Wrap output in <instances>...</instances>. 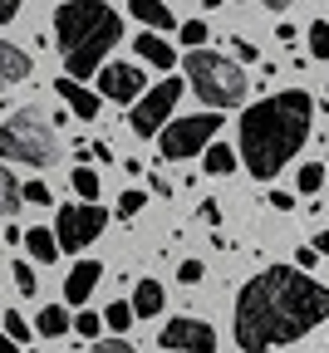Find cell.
<instances>
[{
  "instance_id": "obj_1",
  "label": "cell",
  "mask_w": 329,
  "mask_h": 353,
  "mask_svg": "<svg viewBox=\"0 0 329 353\" xmlns=\"http://www.w3.org/2000/svg\"><path fill=\"white\" fill-rule=\"evenodd\" d=\"M324 319H329V285H319L310 270H295V265H270L241 285L231 329L246 353H270L305 339Z\"/></svg>"
},
{
  "instance_id": "obj_2",
  "label": "cell",
  "mask_w": 329,
  "mask_h": 353,
  "mask_svg": "<svg viewBox=\"0 0 329 353\" xmlns=\"http://www.w3.org/2000/svg\"><path fill=\"white\" fill-rule=\"evenodd\" d=\"M314 128V103L305 88H285V94H270L261 103H251L241 113V162L256 182H270V176L285 167L305 138Z\"/></svg>"
},
{
  "instance_id": "obj_3",
  "label": "cell",
  "mask_w": 329,
  "mask_h": 353,
  "mask_svg": "<svg viewBox=\"0 0 329 353\" xmlns=\"http://www.w3.org/2000/svg\"><path fill=\"white\" fill-rule=\"evenodd\" d=\"M118 34H123V20H118L113 6H104V0H64V6L55 10L59 54H64L69 79H79V83L104 69V59L118 44Z\"/></svg>"
},
{
  "instance_id": "obj_4",
  "label": "cell",
  "mask_w": 329,
  "mask_h": 353,
  "mask_svg": "<svg viewBox=\"0 0 329 353\" xmlns=\"http://www.w3.org/2000/svg\"><path fill=\"white\" fill-rule=\"evenodd\" d=\"M0 157L25 162V167H55L59 162V132L50 118H39V108H20L0 123Z\"/></svg>"
},
{
  "instance_id": "obj_5",
  "label": "cell",
  "mask_w": 329,
  "mask_h": 353,
  "mask_svg": "<svg viewBox=\"0 0 329 353\" xmlns=\"http://www.w3.org/2000/svg\"><path fill=\"white\" fill-rule=\"evenodd\" d=\"M182 69H187V83L197 88V99L207 108H236L246 99V74L236 69V59H226V54L192 50Z\"/></svg>"
},
{
  "instance_id": "obj_6",
  "label": "cell",
  "mask_w": 329,
  "mask_h": 353,
  "mask_svg": "<svg viewBox=\"0 0 329 353\" xmlns=\"http://www.w3.org/2000/svg\"><path fill=\"white\" fill-rule=\"evenodd\" d=\"M216 132H221V113H216V108H212V113H192V118L167 123V128L158 132V148H162V157L182 162V157L207 152V148L216 143Z\"/></svg>"
},
{
  "instance_id": "obj_7",
  "label": "cell",
  "mask_w": 329,
  "mask_h": 353,
  "mask_svg": "<svg viewBox=\"0 0 329 353\" xmlns=\"http://www.w3.org/2000/svg\"><path fill=\"white\" fill-rule=\"evenodd\" d=\"M104 226H109V211L99 201H69L55 216V241H59V250L79 255L84 245H93V241L104 236Z\"/></svg>"
},
{
  "instance_id": "obj_8",
  "label": "cell",
  "mask_w": 329,
  "mask_h": 353,
  "mask_svg": "<svg viewBox=\"0 0 329 353\" xmlns=\"http://www.w3.org/2000/svg\"><path fill=\"white\" fill-rule=\"evenodd\" d=\"M177 99H182V79H172V74L158 79L153 88H143V99H138L133 113H128L138 138H158V132L167 128V118H172V108H177Z\"/></svg>"
},
{
  "instance_id": "obj_9",
  "label": "cell",
  "mask_w": 329,
  "mask_h": 353,
  "mask_svg": "<svg viewBox=\"0 0 329 353\" xmlns=\"http://www.w3.org/2000/svg\"><path fill=\"white\" fill-rule=\"evenodd\" d=\"M158 343L172 348V353H212V348H216V334H212V324L197 319V314H177V319L162 324Z\"/></svg>"
},
{
  "instance_id": "obj_10",
  "label": "cell",
  "mask_w": 329,
  "mask_h": 353,
  "mask_svg": "<svg viewBox=\"0 0 329 353\" xmlns=\"http://www.w3.org/2000/svg\"><path fill=\"white\" fill-rule=\"evenodd\" d=\"M99 99L138 103V99H143V69H138V64H104L99 69Z\"/></svg>"
},
{
  "instance_id": "obj_11",
  "label": "cell",
  "mask_w": 329,
  "mask_h": 353,
  "mask_svg": "<svg viewBox=\"0 0 329 353\" xmlns=\"http://www.w3.org/2000/svg\"><path fill=\"white\" fill-rule=\"evenodd\" d=\"M99 280H104V265L99 260H79L64 275V304H84L93 290H99Z\"/></svg>"
},
{
  "instance_id": "obj_12",
  "label": "cell",
  "mask_w": 329,
  "mask_h": 353,
  "mask_svg": "<svg viewBox=\"0 0 329 353\" xmlns=\"http://www.w3.org/2000/svg\"><path fill=\"white\" fill-rule=\"evenodd\" d=\"M55 94H59V99H64V103H69V108L84 118V123H93V118H99V108H104V99L93 94V88H84L79 79H69V74L55 83Z\"/></svg>"
},
{
  "instance_id": "obj_13",
  "label": "cell",
  "mask_w": 329,
  "mask_h": 353,
  "mask_svg": "<svg viewBox=\"0 0 329 353\" xmlns=\"http://www.w3.org/2000/svg\"><path fill=\"white\" fill-rule=\"evenodd\" d=\"M30 54L20 50V44H10V39H0V88H10V83H25L30 79Z\"/></svg>"
},
{
  "instance_id": "obj_14",
  "label": "cell",
  "mask_w": 329,
  "mask_h": 353,
  "mask_svg": "<svg viewBox=\"0 0 329 353\" xmlns=\"http://www.w3.org/2000/svg\"><path fill=\"white\" fill-rule=\"evenodd\" d=\"M162 304H167V290L158 280H138V290H133V319H158Z\"/></svg>"
},
{
  "instance_id": "obj_15",
  "label": "cell",
  "mask_w": 329,
  "mask_h": 353,
  "mask_svg": "<svg viewBox=\"0 0 329 353\" xmlns=\"http://www.w3.org/2000/svg\"><path fill=\"white\" fill-rule=\"evenodd\" d=\"M133 50H138V59L143 64H158V69H177V50L162 39V34H138L133 39Z\"/></svg>"
},
{
  "instance_id": "obj_16",
  "label": "cell",
  "mask_w": 329,
  "mask_h": 353,
  "mask_svg": "<svg viewBox=\"0 0 329 353\" xmlns=\"http://www.w3.org/2000/svg\"><path fill=\"white\" fill-rule=\"evenodd\" d=\"M25 250H30L35 265H55L59 260V241H55V231H44V226H30L25 231Z\"/></svg>"
},
{
  "instance_id": "obj_17",
  "label": "cell",
  "mask_w": 329,
  "mask_h": 353,
  "mask_svg": "<svg viewBox=\"0 0 329 353\" xmlns=\"http://www.w3.org/2000/svg\"><path fill=\"white\" fill-rule=\"evenodd\" d=\"M128 10L143 20L148 30H177V20H172V10L162 6V0H128Z\"/></svg>"
},
{
  "instance_id": "obj_18",
  "label": "cell",
  "mask_w": 329,
  "mask_h": 353,
  "mask_svg": "<svg viewBox=\"0 0 329 353\" xmlns=\"http://www.w3.org/2000/svg\"><path fill=\"white\" fill-rule=\"evenodd\" d=\"M35 329H39L44 339H59V334L74 329V319H69V309H64V304H44V309H39V319H35Z\"/></svg>"
},
{
  "instance_id": "obj_19",
  "label": "cell",
  "mask_w": 329,
  "mask_h": 353,
  "mask_svg": "<svg viewBox=\"0 0 329 353\" xmlns=\"http://www.w3.org/2000/svg\"><path fill=\"white\" fill-rule=\"evenodd\" d=\"M202 167H207L212 176H226V172H236V152H231L226 143H212V148L202 152Z\"/></svg>"
},
{
  "instance_id": "obj_20",
  "label": "cell",
  "mask_w": 329,
  "mask_h": 353,
  "mask_svg": "<svg viewBox=\"0 0 329 353\" xmlns=\"http://www.w3.org/2000/svg\"><path fill=\"white\" fill-rule=\"evenodd\" d=\"M25 206V196H20V182H15V176L6 172V167H0V216H15Z\"/></svg>"
},
{
  "instance_id": "obj_21",
  "label": "cell",
  "mask_w": 329,
  "mask_h": 353,
  "mask_svg": "<svg viewBox=\"0 0 329 353\" xmlns=\"http://www.w3.org/2000/svg\"><path fill=\"white\" fill-rule=\"evenodd\" d=\"M104 324H109L113 334H128V329L138 324V319H133V304H128V299H113V304L104 309Z\"/></svg>"
},
{
  "instance_id": "obj_22",
  "label": "cell",
  "mask_w": 329,
  "mask_h": 353,
  "mask_svg": "<svg viewBox=\"0 0 329 353\" xmlns=\"http://www.w3.org/2000/svg\"><path fill=\"white\" fill-rule=\"evenodd\" d=\"M74 196H79V201H93V196H99V172H93V167H74Z\"/></svg>"
},
{
  "instance_id": "obj_23",
  "label": "cell",
  "mask_w": 329,
  "mask_h": 353,
  "mask_svg": "<svg viewBox=\"0 0 329 353\" xmlns=\"http://www.w3.org/2000/svg\"><path fill=\"white\" fill-rule=\"evenodd\" d=\"M295 187H300L305 196H319V187H324V167H319V162H305L300 176H295Z\"/></svg>"
},
{
  "instance_id": "obj_24",
  "label": "cell",
  "mask_w": 329,
  "mask_h": 353,
  "mask_svg": "<svg viewBox=\"0 0 329 353\" xmlns=\"http://www.w3.org/2000/svg\"><path fill=\"white\" fill-rule=\"evenodd\" d=\"M305 30H310V34H305V39H310V54H314V59H329V20H314V25H305Z\"/></svg>"
},
{
  "instance_id": "obj_25",
  "label": "cell",
  "mask_w": 329,
  "mask_h": 353,
  "mask_svg": "<svg viewBox=\"0 0 329 353\" xmlns=\"http://www.w3.org/2000/svg\"><path fill=\"white\" fill-rule=\"evenodd\" d=\"M0 329H6L15 343H30V334H35V324L25 319V314H15V309H10V314H6V324H0Z\"/></svg>"
},
{
  "instance_id": "obj_26",
  "label": "cell",
  "mask_w": 329,
  "mask_h": 353,
  "mask_svg": "<svg viewBox=\"0 0 329 353\" xmlns=\"http://www.w3.org/2000/svg\"><path fill=\"white\" fill-rule=\"evenodd\" d=\"M177 34H182V44H187V50H207V25H202V20H187Z\"/></svg>"
},
{
  "instance_id": "obj_27",
  "label": "cell",
  "mask_w": 329,
  "mask_h": 353,
  "mask_svg": "<svg viewBox=\"0 0 329 353\" xmlns=\"http://www.w3.org/2000/svg\"><path fill=\"white\" fill-rule=\"evenodd\" d=\"M15 290H20V294H35V290H39L35 265H30V260H15Z\"/></svg>"
},
{
  "instance_id": "obj_28",
  "label": "cell",
  "mask_w": 329,
  "mask_h": 353,
  "mask_svg": "<svg viewBox=\"0 0 329 353\" xmlns=\"http://www.w3.org/2000/svg\"><path fill=\"white\" fill-rule=\"evenodd\" d=\"M20 196L30 201V206H50L55 196H50V187H44V182H20Z\"/></svg>"
},
{
  "instance_id": "obj_29",
  "label": "cell",
  "mask_w": 329,
  "mask_h": 353,
  "mask_svg": "<svg viewBox=\"0 0 329 353\" xmlns=\"http://www.w3.org/2000/svg\"><path fill=\"white\" fill-rule=\"evenodd\" d=\"M74 329H79L84 339H93V334L104 329V314H93V309H79V319H74Z\"/></svg>"
},
{
  "instance_id": "obj_30",
  "label": "cell",
  "mask_w": 329,
  "mask_h": 353,
  "mask_svg": "<svg viewBox=\"0 0 329 353\" xmlns=\"http://www.w3.org/2000/svg\"><path fill=\"white\" fill-rule=\"evenodd\" d=\"M143 201H148L143 192H123V196H118V216H123V221L138 216V211H143Z\"/></svg>"
},
{
  "instance_id": "obj_31",
  "label": "cell",
  "mask_w": 329,
  "mask_h": 353,
  "mask_svg": "<svg viewBox=\"0 0 329 353\" xmlns=\"http://www.w3.org/2000/svg\"><path fill=\"white\" fill-rule=\"evenodd\" d=\"M177 280H182V285H197V280H202V260H182V265H177Z\"/></svg>"
},
{
  "instance_id": "obj_32",
  "label": "cell",
  "mask_w": 329,
  "mask_h": 353,
  "mask_svg": "<svg viewBox=\"0 0 329 353\" xmlns=\"http://www.w3.org/2000/svg\"><path fill=\"white\" fill-rule=\"evenodd\" d=\"M93 353H133L123 339H99V343H93Z\"/></svg>"
},
{
  "instance_id": "obj_33",
  "label": "cell",
  "mask_w": 329,
  "mask_h": 353,
  "mask_svg": "<svg viewBox=\"0 0 329 353\" xmlns=\"http://www.w3.org/2000/svg\"><path fill=\"white\" fill-rule=\"evenodd\" d=\"M231 50H236V59H246V64L256 59V44L251 39H231Z\"/></svg>"
},
{
  "instance_id": "obj_34",
  "label": "cell",
  "mask_w": 329,
  "mask_h": 353,
  "mask_svg": "<svg viewBox=\"0 0 329 353\" xmlns=\"http://www.w3.org/2000/svg\"><path fill=\"white\" fill-rule=\"evenodd\" d=\"M314 255H319L314 245H300V255H295V270H310V265H314Z\"/></svg>"
},
{
  "instance_id": "obj_35",
  "label": "cell",
  "mask_w": 329,
  "mask_h": 353,
  "mask_svg": "<svg viewBox=\"0 0 329 353\" xmlns=\"http://www.w3.org/2000/svg\"><path fill=\"white\" fill-rule=\"evenodd\" d=\"M20 15V0H0V25H10Z\"/></svg>"
},
{
  "instance_id": "obj_36",
  "label": "cell",
  "mask_w": 329,
  "mask_h": 353,
  "mask_svg": "<svg viewBox=\"0 0 329 353\" xmlns=\"http://www.w3.org/2000/svg\"><path fill=\"white\" fill-rule=\"evenodd\" d=\"M270 206H275V211H290L295 196H290V192H270Z\"/></svg>"
},
{
  "instance_id": "obj_37",
  "label": "cell",
  "mask_w": 329,
  "mask_h": 353,
  "mask_svg": "<svg viewBox=\"0 0 329 353\" xmlns=\"http://www.w3.org/2000/svg\"><path fill=\"white\" fill-rule=\"evenodd\" d=\"M202 221H207V226H216V221H221V206H216V201H202Z\"/></svg>"
},
{
  "instance_id": "obj_38",
  "label": "cell",
  "mask_w": 329,
  "mask_h": 353,
  "mask_svg": "<svg viewBox=\"0 0 329 353\" xmlns=\"http://www.w3.org/2000/svg\"><path fill=\"white\" fill-rule=\"evenodd\" d=\"M0 353H20V343H15V339H10L6 329H0Z\"/></svg>"
},
{
  "instance_id": "obj_39",
  "label": "cell",
  "mask_w": 329,
  "mask_h": 353,
  "mask_svg": "<svg viewBox=\"0 0 329 353\" xmlns=\"http://www.w3.org/2000/svg\"><path fill=\"white\" fill-rule=\"evenodd\" d=\"M261 6H265V10H290L295 0H261Z\"/></svg>"
},
{
  "instance_id": "obj_40",
  "label": "cell",
  "mask_w": 329,
  "mask_h": 353,
  "mask_svg": "<svg viewBox=\"0 0 329 353\" xmlns=\"http://www.w3.org/2000/svg\"><path fill=\"white\" fill-rule=\"evenodd\" d=\"M314 250H319V255H329V231H319V236H314Z\"/></svg>"
},
{
  "instance_id": "obj_41",
  "label": "cell",
  "mask_w": 329,
  "mask_h": 353,
  "mask_svg": "<svg viewBox=\"0 0 329 353\" xmlns=\"http://www.w3.org/2000/svg\"><path fill=\"white\" fill-rule=\"evenodd\" d=\"M207 6H212V10H216V6H226V0H207Z\"/></svg>"
}]
</instances>
